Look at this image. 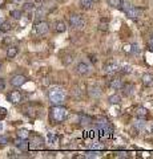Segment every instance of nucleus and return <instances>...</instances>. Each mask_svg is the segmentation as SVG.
<instances>
[{
	"label": "nucleus",
	"mask_w": 153,
	"mask_h": 159,
	"mask_svg": "<svg viewBox=\"0 0 153 159\" xmlns=\"http://www.w3.org/2000/svg\"><path fill=\"white\" fill-rule=\"evenodd\" d=\"M67 109L63 107L61 105H55L49 109V118H51V121L53 123H61L65 121L67 118Z\"/></svg>",
	"instance_id": "f257e3e1"
},
{
	"label": "nucleus",
	"mask_w": 153,
	"mask_h": 159,
	"mask_svg": "<svg viewBox=\"0 0 153 159\" xmlns=\"http://www.w3.org/2000/svg\"><path fill=\"white\" fill-rule=\"evenodd\" d=\"M48 98H49V102L52 103L53 106L55 105H61L65 99V93L61 88H53L49 90L48 93Z\"/></svg>",
	"instance_id": "f03ea898"
},
{
	"label": "nucleus",
	"mask_w": 153,
	"mask_h": 159,
	"mask_svg": "<svg viewBox=\"0 0 153 159\" xmlns=\"http://www.w3.org/2000/svg\"><path fill=\"white\" fill-rule=\"evenodd\" d=\"M69 24H71V27L76 28V29H83L84 25H85V21H84V19L80 16V15L73 13L69 16Z\"/></svg>",
	"instance_id": "7ed1b4c3"
},
{
	"label": "nucleus",
	"mask_w": 153,
	"mask_h": 159,
	"mask_svg": "<svg viewBox=\"0 0 153 159\" xmlns=\"http://www.w3.org/2000/svg\"><path fill=\"white\" fill-rule=\"evenodd\" d=\"M122 9L125 11V15L129 19H135L136 20L137 17L140 16V9L131 6V4H128V3H124V7H122Z\"/></svg>",
	"instance_id": "20e7f679"
},
{
	"label": "nucleus",
	"mask_w": 153,
	"mask_h": 159,
	"mask_svg": "<svg viewBox=\"0 0 153 159\" xmlns=\"http://www.w3.org/2000/svg\"><path fill=\"white\" fill-rule=\"evenodd\" d=\"M49 31V24L47 21H39L35 24V33L41 36V34H45Z\"/></svg>",
	"instance_id": "39448f33"
},
{
	"label": "nucleus",
	"mask_w": 153,
	"mask_h": 159,
	"mask_svg": "<svg viewBox=\"0 0 153 159\" xmlns=\"http://www.w3.org/2000/svg\"><path fill=\"white\" fill-rule=\"evenodd\" d=\"M26 82H27V77L23 76V74H16V76H13V77L11 78V85L15 86V88L22 86V85H24Z\"/></svg>",
	"instance_id": "423d86ee"
},
{
	"label": "nucleus",
	"mask_w": 153,
	"mask_h": 159,
	"mask_svg": "<svg viewBox=\"0 0 153 159\" xmlns=\"http://www.w3.org/2000/svg\"><path fill=\"white\" fill-rule=\"evenodd\" d=\"M7 99L11 103H19L22 101V93L19 90H12L7 94Z\"/></svg>",
	"instance_id": "0eeeda50"
},
{
	"label": "nucleus",
	"mask_w": 153,
	"mask_h": 159,
	"mask_svg": "<svg viewBox=\"0 0 153 159\" xmlns=\"http://www.w3.org/2000/svg\"><path fill=\"white\" fill-rule=\"evenodd\" d=\"M44 146V141L41 137H33V139L31 142H29V148H35V150H37V148H43Z\"/></svg>",
	"instance_id": "6e6552de"
},
{
	"label": "nucleus",
	"mask_w": 153,
	"mask_h": 159,
	"mask_svg": "<svg viewBox=\"0 0 153 159\" xmlns=\"http://www.w3.org/2000/svg\"><path fill=\"white\" fill-rule=\"evenodd\" d=\"M91 72V68L87 65L85 62H79L76 65V73L80 74V76H85V74H88Z\"/></svg>",
	"instance_id": "1a4fd4ad"
},
{
	"label": "nucleus",
	"mask_w": 153,
	"mask_h": 159,
	"mask_svg": "<svg viewBox=\"0 0 153 159\" xmlns=\"http://www.w3.org/2000/svg\"><path fill=\"white\" fill-rule=\"evenodd\" d=\"M15 146H16L19 150L22 151H28L29 148V143L27 142V139H22V138H17L16 141H15Z\"/></svg>",
	"instance_id": "9d476101"
},
{
	"label": "nucleus",
	"mask_w": 153,
	"mask_h": 159,
	"mask_svg": "<svg viewBox=\"0 0 153 159\" xmlns=\"http://www.w3.org/2000/svg\"><path fill=\"white\" fill-rule=\"evenodd\" d=\"M104 70L108 74H113V73H116L118 70V66H117V64H115V62H108V64H105Z\"/></svg>",
	"instance_id": "9b49d317"
},
{
	"label": "nucleus",
	"mask_w": 153,
	"mask_h": 159,
	"mask_svg": "<svg viewBox=\"0 0 153 159\" xmlns=\"http://www.w3.org/2000/svg\"><path fill=\"white\" fill-rule=\"evenodd\" d=\"M122 92H124L125 96H132L133 93H135V85L133 84H122Z\"/></svg>",
	"instance_id": "f8f14e48"
},
{
	"label": "nucleus",
	"mask_w": 153,
	"mask_h": 159,
	"mask_svg": "<svg viewBox=\"0 0 153 159\" xmlns=\"http://www.w3.org/2000/svg\"><path fill=\"white\" fill-rule=\"evenodd\" d=\"M88 93H89V96L92 98H98L101 96V89L98 86H91L89 89H88Z\"/></svg>",
	"instance_id": "ddd939ff"
},
{
	"label": "nucleus",
	"mask_w": 153,
	"mask_h": 159,
	"mask_svg": "<svg viewBox=\"0 0 153 159\" xmlns=\"http://www.w3.org/2000/svg\"><path fill=\"white\" fill-rule=\"evenodd\" d=\"M79 122H80V125H89L92 122V118L87 114H79Z\"/></svg>",
	"instance_id": "4468645a"
},
{
	"label": "nucleus",
	"mask_w": 153,
	"mask_h": 159,
	"mask_svg": "<svg viewBox=\"0 0 153 159\" xmlns=\"http://www.w3.org/2000/svg\"><path fill=\"white\" fill-rule=\"evenodd\" d=\"M111 88L113 89V90H120V89L122 88V81L120 78H113L111 81Z\"/></svg>",
	"instance_id": "2eb2a0df"
},
{
	"label": "nucleus",
	"mask_w": 153,
	"mask_h": 159,
	"mask_svg": "<svg viewBox=\"0 0 153 159\" xmlns=\"http://www.w3.org/2000/svg\"><path fill=\"white\" fill-rule=\"evenodd\" d=\"M55 31L57 33H64L67 31V25H65V23L64 21H56L55 23Z\"/></svg>",
	"instance_id": "dca6fc26"
},
{
	"label": "nucleus",
	"mask_w": 153,
	"mask_h": 159,
	"mask_svg": "<svg viewBox=\"0 0 153 159\" xmlns=\"http://www.w3.org/2000/svg\"><path fill=\"white\" fill-rule=\"evenodd\" d=\"M142 84H144L145 86H151L153 84V74L145 73L144 76H142Z\"/></svg>",
	"instance_id": "f3484780"
},
{
	"label": "nucleus",
	"mask_w": 153,
	"mask_h": 159,
	"mask_svg": "<svg viewBox=\"0 0 153 159\" xmlns=\"http://www.w3.org/2000/svg\"><path fill=\"white\" fill-rule=\"evenodd\" d=\"M135 127H136V130H139V131L144 130V129L146 127V122L142 118H139L137 121H135Z\"/></svg>",
	"instance_id": "a211bd4d"
},
{
	"label": "nucleus",
	"mask_w": 153,
	"mask_h": 159,
	"mask_svg": "<svg viewBox=\"0 0 153 159\" xmlns=\"http://www.w3.org/2000/svg\"><path fill=\"white\" fill-rule=\"evenodd\" d=\"M129 53L131 54H135V56H139V54L141 53V48H140L139 44H132L131 49H129Z\"/></svg>",
	"instance_id": "6ab92c4d"
},
{
	"label": "nucleus",
	"mask_w": 153,
	"mask_h": 159,
	"mask_svg": "<svg viewBox=\"0 0 153 159\" xmlns=\"http://www.w3.org/2000/svg\"><path fill=\"white\" fill-rule=\"evenodd\" d=\"M93 3L92 0H80V7L83 8V9H91L92 7H93Z\"/></svg>",
	"instance_id": "aec40b11"
},
{
	"label": "nucleus",
	"mask_w": 153,
	"mask_h": 159,
	"mask_svg": "<svg viewBox=\"0 0 153 159\" xmlns=\"http://www.w3.org/2000/svg\"><path fill=\"white\" fill-rule=\"evenodd\" d=\"M17 52H19L17 47H9V48H8V51H7V57H8V58H13V57H16Z\"/></svg>",
	"instance_id": "412c9836"
},
{
	"label": "nucleus",
	"mask_w": 153,
	"mask_h": 159,
	"mask_svg": "<svg viewBox=\"0 0 153 159\" xmlns=\"http://www.w3.org/2000/svg\"><path fill=\"white\" fill-rule=\"evenodd\" d=\"M146 114H148V110L144 107V106H139L136 109V116L139 117V118H144L146 117Z\"/></svg>",
	"instance_id": "4be33fe9"
},
{
	"label": "nucleus",
	"mask_w": 153,
	"mask_h": 159,
	"mask_svg": "<svg viewBox=\"0 0 153 159\" xmlns=\"http://www.w3.org/2000/svg\"><path fill=\"white\" fill-rule=\"evenodd\" d=\"M47 138H48V142L52 143V145H56V143L59 142V135L55 134V133H48Z\"/></svg>",
	"instance_id": "5701e85b"
},
{
	"label": "nucleus",
	"mask_w": 153,
	"mask_h": 159,
	"mask_svg": "<svg viewBox=\"0 0 153 159\" xmlns=\"http://www.w3.org/2000/svg\"><path fill=\"white\" fill-rule=\"evenodd\" d=\"M11 29H12L11 23L3 21L2 24H0V32H8V31H11Z\"/></svg>",
	"instance_id": "b1692460"
},
{
	"label": "nucleus",
	"mask_w": 153,
	"mask_h": 159,
	"mask_svg": "<svg viewBox=\"0 0 153 159\" xmlns=\"http://www.w3.org/2000/svg\"><path fill=\"white\" fill-rule=\"evenodd\" d=\"M107 2L112 8H121L122 6V0H107Z\"/></svg>",
	"instance_id": "393cba45"
},
{
	"label": "nucleus",
	"mask_w": 153,
	"mask_h": 159,
	"mask_svg": "<svg viewBox=\"0 0 153 159\" xmlns=\"http://www.w3.org/2000/svg\"><path fill=\"white\" fill-rule=\"evenodd\" d=\"M108 27H109V21H108V19H101L100 24H98V29H101V31H107Z\"/></svg>",
	"instance_id": "a878e982"
},
{
	"label": "nucleus",
	"mask_w": 153,
	"mask_h": 159,
	"mask_svg": "<svg viewBox=\"0 0 153 159\" xmlns=\"http://www.w3.org/2000/svg\"><path fill=\"white\" fill-rule=\"evenodd\" d=\"M28 137H29V131L26 130V129H20V130H17V138L28 139Z\"/></svg>",
	"instance_id": "bb28decb"
},
{
	"label": "nucleus",
	"mask_w": 153,
	"mask_h": 159,
	"mask_svg": "<svg viewBox=\"0 0 153 159\" xmlns=\"http://www.w3.org/2000/svg\"><path fill=\"white\" fill-rule=\"evenodd\" d=\"M121 101V97L117 96V94H113V96H111L109 98H108V102L112 103V105H116V103H120Z\"/></svg>",
	"instance_id": "cd10ccee"
},
{
	"label": "nucleus",
	"mask_w": 153,
	"mask_h": 159,
	"mask_svg": "<svg viewBox=\"0 0 153 159\" xmlns=\"http://www.w3.org/2000/svg\"><path fill=\"white\" fill-rule=\"evenodd\" d=\"M11 16L16 20H20L22 19V11H17V9H15V11L11 12Z\"/></svg>",
	"instance_id": "c85d7f7f"
},
{
	"label": "nucleus",
	"mask_w": 153,
	"mask_h": 159,
	"mask_svg": "<svg viewBox=\"0 0 153 159\" xmlns=\"http://www.w3.org/2000/svg\"><path fill=\"white\" fill-rule=\"evenodd\" d=\"M98 155V151L92 150V151H87L85 152V158H96Z\"/></svg>",
	"instance_id": "c756f323"
},
{
	"label": "nucleus",
	"mask_w": 153,
	"mask_h": 159,
	"mask_svg": "<svg viewBox=\"0 0 153 159\" xmlns=\"http://www.w3.org/2000/svg\"><path fill=\"white\" fill-rule=\"evenodd\" d=\"M6 117H7V109H4V107L0 106V121H3Z\"/></svg>",
	"instance_id": "7c9ffc66"
},
{
	"label": "nucleus",
	"mask_w": 153,
	"mask_h": 159,
	"mask_svg": "<svg viewBox=\"0 0 153 159\" xmlns=\"http://www.w3.org/2000/svg\"><path fill=\"white\" fill-rule=\"evenodd\" d=\"M8 141H9V138L7 135H2V137H0V145H7Z\"/></svg>",
	"instance_id": "2f4dec72"
},
{
	"label": "nucleus",
	"mask_w": 153,
	"mask_h": 159,
	"mask_svg": "<svg viewBox=\"0 0 153 159\" xmlns=\"http://www.w3.org/2000/svg\"><path fill=\"white\" fill-rule=\"evenodd\" d=\"M24 11H33V4L31 3H27V4H24Z\"/></svg>",
	"instance_id": "473e14b6"
},
{
	"label": "nucleus",
	"mask_w": 153,
	"mask_h": 159,
	"mask_svg": "<svg viewBox=\"0 0 153 159\" xmlns=\"http://www.w3.org/2000/svg\"><path fill=\"white\" fill-rule=\"evenodd\" d=\"M91 147H92V150H101V148L104 147V146L100 145V143H93V145H92Z\"/></svg>",
	"instance_id": "72a5a7b5"
},
{
	"label": "nucleus",
	"mask_w": 153,
	"mask_h": 159,
	"mask_svg": "<svg viewBox=\"0 0 153 159\" xmlns=\"http://www.w3.org/2000/svg\"><path fill=\"white\" fill-rule=\"evenodd\" d=\"M121 72H125V73H131L132 72V68L129 65H124L121 68Z\"/></svg>",
	"instance_id": "f704fd0d"
},
{
	"label": "nucleus",
	"mask_w": 153,
	"mask_h": 159,
	"mask_svg": "<svg viewBox=\"0 0 153 159\" xmlns=\"http://www.w3.org/2000/svg\"><path fill=\"white\" fill-rule=\"evenodd\" d=\"M4 88H6V81L3 78H0V92L4 90Z\"/></svg>",
	"instance_id": "c9c22d12"
},
{
	"label": "nucleus",
	"mask_w": 153,
	"mask_h": 159,
	"mask_svg": "<svg viewBox=\"0 0 153 159\" xmlns=\"http://www.w3.org/2000/svg\"><path fill=\"white\" fill-rule=\"evenodd\" d=\"M117 157H120V158L124 157V158H127L128 155H127V152H118V155H117Z\"/></svg>",
	"instance_id": "e433bc0d"
},
{
	"label": "nucleus",
	"mask_w": 153,
	"mask_h": 159,
	"mask_svg": "<svg viewBox=\"0 0 153 159\" xmlns=\"http://www.w3.org/2000/svg\"><path fill=\"white\" fill-rule=\"evenodd\" d=\"M149 45H151V48H153V36L149 39Z\"/></svg>",
	"instance_id": "4c0bfd02"
},
{
	"label": "nucleus",
	"mask_w": 153,
	"mask_h": 159,
	"mask_svg": "<svg viewBox=\"0 0 153 159\" xmlns=\"http://www.w3.org/2000/svg\"><path fill=\"white\" fill-rule=\"evenodd\" d=\"M3 130V123H2V121H0V131Z\"/></svg>",
	"instance_id": "58836bf2"
},
{
	"label": "nucleus",
	"mask_w": 153,
	"mask_h": 159,
	"mask_svg": "<svg viewBox=\"0 0 153 159\" xmlns=\"http://www.w3.org/2000/svg\"><path fill=\"white\" fill-rule=\"evenodd\" d=\"M3 21H4V20H3V19H2V17H0V24H2V23H3Z\"/></svg>",
	"instance_id": "ea45409f"
},
{
	"label": "nucleus",
	"mask_w": 153,
	"mask_h": 159,
	"mask_svg": "<svg viewBox=\"0 0 153 159\" xmlns=\"http://www.w3.org/2000/svg\"><path fill=\"white\" fill-rule=\"evenodd\" d=\"M92 2H93V3H96V2H98V0H92Z\"/></svg>",
	"instance_id": "a19ab883"
},
{
	"label": "nucleus",
	"mask_w": 153,
	"mask_h": 159,
	"mask_svg": "<svg viewBox=\"0 0 153 159\" xmlns=\"http://www.w3.org/2000/svg\"><path fill=\"white\" fill-rule=\"evenodd\" d=\"M2 66H3V64H2V62H0V69H2Z\"/></svg>",
	"instance_id": "79ce46f5"
},
{
	"label": "nucleus",
	"mask_w": 153,
	"mask_h": 159,
	"mask_svg": "<svg viewBox=\"0 0 153 159\" xmlns=\"http://www.w3.org/2000/svg\"><path fill=\"white\" fill-rule=\"evenodd\" d=\"M13 2H22V0H13Z\"/></svg>",
	"instance_id": "37998d69"
}]
</instances>
